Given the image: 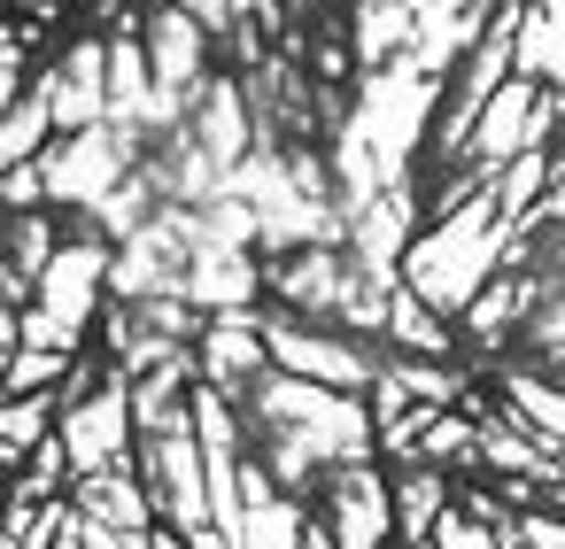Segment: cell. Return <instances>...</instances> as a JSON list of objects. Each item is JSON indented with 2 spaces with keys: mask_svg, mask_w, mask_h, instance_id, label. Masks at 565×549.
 I'll use <instances>...</instances> for the list:
<instances>
[{
  "mask_svg": "<svg viewBox=\"0 0 565 549\" xmlns=\"http://www.w3.org/2000/svg\"><path fill=\"white\" fill-rule=\"evenodd\" d=\"M403 32H411V9H403V0H395V9H387V0H372V9H364V63L395 55Z\"/></svg>",
  "mask_w": 565,
  "mask_h": 549,
  "instance_id": "cell-3",
  "label": "cell"
},
{
  "mask_svg": "<svg viewBox=\"0 0 565 549\" xmlns=\"http://www.w3.org/2000/svg\"><path fill=\"white\" fill-rule=\"evenodd\" d=\"M40 140V101H24V117H9V171H17V155Z\"/></svg>",
  "mask_w": 565,
  "mask_h": 549,
  "instance_id": "cell-4",
  "label": "cell"
},
{
  "mask_svg": "<svg viewBox=\"0 0 565 549\" xmlns=\"http://www.w3.org/2000/svg\"><path fill=\"white\" fill-rule=\"evenodd\" d=\"M233 0H179V17H202V24H225Z\"/></svg>",
  "mask_w": 565,
  "mask_h": 549,
  "instance_id": "cell-5",
  "label": "cell"
},
{
  "mask_svg": "<svg viewBox=\"0 0 565 549\" xmlns=\"http://www.w3.org/2000/svg\"><path fill=\"white\" fill-rule=\"evenodd\" d=\"M194 40H202L194 17H163L156 24V71L163 78H194Z\"/></svg>",
  "mask_w": 565,
  "mask_h": 549,
  "instance_id": "cell-2",
  "label": "cell"
},
{
  "mask_svg": "<svg viewBox=\"0 0 565 549\" xmlns=\"http://www.w3.org/2000/svg\"><path fill=\"white\" fill-rule=\"evenodd\" d=\"M526 132H534V86L519 78V86H503V94L488 101V148L503 155V148H511V140H526Z\"/></svg>",
  "mask_w": 565,
  "mask_h": 549,
  "instance_id": "cell-1",
  "label": "cell"
}]
</instances>
